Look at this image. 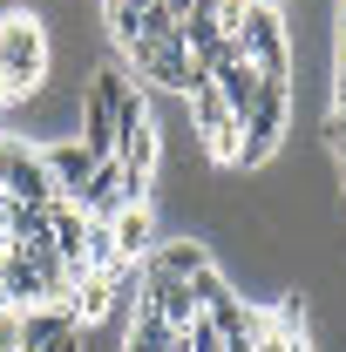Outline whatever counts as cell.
<instances>
[{"instance_id":"cell-2","label":"cell","mask_w":346,"mask_h":352,"mask_svg":"<svg viewBox=\"0 0 346 352\" xmlns=\"http://www.w3.org/2000/svg\"><path fill=\"white\" fill-rule=\"evenodd\" d=\"M190 135H197V149H204V163L211 170H238V142H245V122L224 109V95L211 82H197L190 95Z\"/></svg>"},{"instance_id":"cell-8","label":"cell","mask_w":346,"mask_h":352,"mask_svg":"<svg viewBox=\"0 0 346 352\" xmlns=\"http://www.w3.org/2000/svg\"><path fill=\"white\" fill-rule=\"evenodd\" d=\"M163 7H170L176 21H183V14H190V7H197V0H163Z\"/></svg>"},{"instance_id":"cell-5","label":"cell","mask_w":346,"mask_h":352,"mask_svg":"<svg viewBox=\"0 0 346 352\" xmlns=\"http://www.w3.org/2000/svg\"><path fill=\"white\" fill-rule=\"evenodd\" d=\"M109 230H116V251H123V258H150V251L163 244V210H156V197H150V204H130V210H116Z\"/></svg>"},{"instance_id":"cell-7","label":"cell","mask_w":346,"mask_h":352,"mask_svg":"<svg viewBox=\"0 0 346 352\" xmlns=\"http://www.w3.org/2000/svg\"><path fill=\"white\" fill-rule=\"evenodd\" d=\"M333 176H340V217H346V163H333Z\"/></svg>"},{"instance_id":"cell-3","label":"cell","mask_w":346,"mask_h":352,"mask_svg":"<svg viewBox=\"0 0 346 352\" xmlns=\"http://www.w3.org/2000/svg\"><path fill=\"white\" fill-rule=\"evenodd\" d=\"M211 88L224 95V109L245 122V116L258 109V95H265V88H285V82H265V75L252 68V61H245V54H224V61L211 68Z\"/></svg>"},{"instance_id":"cell-6","label":"cell","mask_w":346,"mask_h":352,"mask_svg":"<svg viewBox=\"0 0 346 352\" xmlns=\"http://www.w3.org/2000/svg\"><path fill=\"white\" fill-rule=\"evenodd\" d=\"M88 346V332L75 325V332H54V339H41V346H28V352H82Z\"/></svg>"},{"instance_id":"cell-1","label":"cell","mask_w":346,"mask_h":352,"mask_svg":"<svg viewBox=\"0 0 346 352\" xmlns=\"http://www.w3.org/2000/svg\"><path fill=\"white\" fill-rule=\"evenodd\" d=\"M54 75V41H48V14L7 0L0 7V102H28Z\"/></svg>"},{"instance_id":"cell-4","label":"cell","mask_w":346,"mask_h":352,"mask_svg":"<svg viewBox=\"0 0 346 352\" xmlns=\"http://www.w3.org/2000/svg\"><path fill=\"white\" fill-rule=\"evenodd\" d=\"M41 163H48V183H54V197H61V204H75V197H82V183L95 176V156H88L75 135L41 142Z\"/></svg>"}]
</instances>
